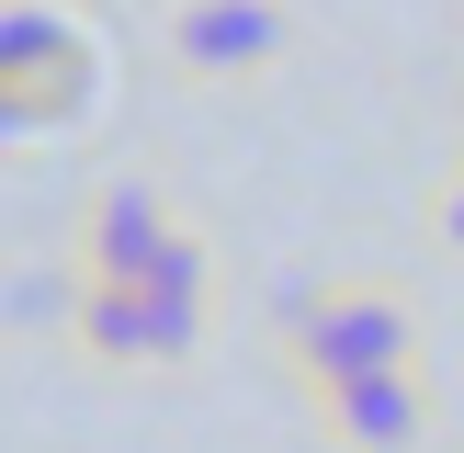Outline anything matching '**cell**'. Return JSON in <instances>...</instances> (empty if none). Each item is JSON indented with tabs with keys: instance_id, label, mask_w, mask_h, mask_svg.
<instances>
[{
	"instance_id": "5",
	"label": "cell",
	"mask_w": 464,
	"mask_h": 453,
	"mask_svg": "<svg viewBox=\"0 0 464 453\" xmlns=\"http://www.w3.org/2000/svg\"><path fill=\"white\" fill-rule=\"evenodd\" d=\"M68 352H91L102 374H159L148 284H102V272H91V284H80V306H68Z\"/></svg>"
},
{
	"instance_id": "2",
	"label": "cell",
	"mask_w": 464,
	"mask_h": 453,
	"mask_svg": "<svg viewBox=\"0 0 464 453\" xmlns=\"http://www.w3.org/2000/svg\"><path fill=\"white\" fill-rule=\"evenodd\" d=\"M317 430H329V453H430L442 442V397H430L420 362H385V374H329L306 385Z\"/></svg>"
},
{
	"instance_id": "1",
	"label": "cell",
	"mask_w": 464,
	"mask_h": 453,
	"mask_svg": "<svg viewBox=\"0 0 464 453\" xmlns=\"http://www.w3.org/2000/svg\"><path fill=\"white\" fill-rule=\"evenodd\" d=\"M430 352V306L397 284V272H340V284L306 294V317L284 329L295 385H329V374H385V362H420Z\"/></svg>"
},
{
	"instance_id": "7",
	"label": "cell",
	"mask_w": 464,
	"mask_h": 453,
	"mask_svg": "<svg viewBox=\"0 0 464 453\" xmlns=\"http://www.w3.org/2000/svg\"><path fill=\"white\" fill-rule=\"evenodd\" d=\"M204 317H216V294H148V340H159V374L204 352Z\"/></svg>"
},
{
	"instance_id": "8",
	"label": "cell",
	"mask_w": 464,
	"mask_h": 453,
	"mask_svg": "<svg viewBox=\"0 0 464 453\" xmlns=\"http://www.w3.org/2000/svg\"><path fill=\"white\" fill-rule=\"evenodd\" d=\"M136 284H148V294H216V249H204L193 226H170V238H159V261L136 272Z\"/></svg>"
},
{
	"instance_id": "3",
	"label": "cell",
	"mask_w": 464,
	"mask_h": 453,
	"mask_svg": "<svg viewBox=\"0 0 464 453\" xmlns=\"http://www.w3.org/2000/svg\"><path fill=\"white\" fill-rule=\"evenodd\" d=\"M159 45L181 80H272L295 57V12L284 0H170Z\"/></svg>"
},
{
	"instance_id": "6",
	"label": "cell",
	"mask_w": 464,
	"mask_h": 453,
	"mask_svg": "<svg viewBox=\"0 0 464 453\" xmlns=\"http://www.w3.org/2000/svg\"><path fill=\"white\" fill-rule=\"evenodd\" d=\"M80 23L68 0H0V80H45V68H80Z\"/></svg>"
},
{
	"instance_id": "9",
	"label": "cell",
	"mask_w": 464,
	"mask_h": 453,
	"mask_svg": "<svg viewBox=\"0 0 464 453\" xmlns=\"http://www.w3.org/2000/svg\"><path fill=\"white\" fill-rule=\"evenodd\" d=\"M430 238H442L453 261H464V159L442 170V193H430Z\"/></svg>"
},
{
	"instance_id": "4",
	"label": "cell",
	"mask_w": 464,
	"mask_h": 453,
	"mask_svg": "<svg viewBox=\"0 0 464 453\" xmlns=\"http://www.w3.org/2000/svg\"><path fill=\"white\" fill-rule=\"evenodd\" d=\"M170 226H181L170 181H159V170H113V181H91L68 261H80V272H102V284H136V272L159 261V238H170Z\"/></svg>"
}]
</instances>
